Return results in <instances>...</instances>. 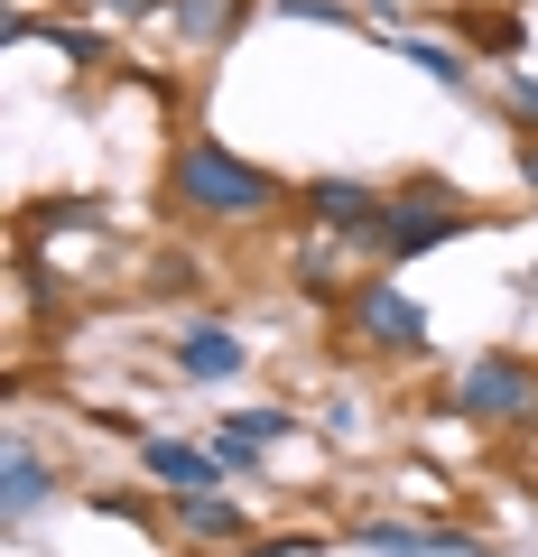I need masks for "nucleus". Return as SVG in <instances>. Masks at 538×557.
I'll use <instances>...</instances> for the list:
<instances>
[{
	"label": "nucleus",
	"instance_id": "17",
	"mask_svg": "<svg viewBox=\"0 0 538 557\" xmlns=\"http://www.w3.org/2000/svg\"><path fill=\"white\" fill-rule=\"evenodd\" d=\"M112 20H149V10H167V0H102Z\"/></svg>",
	"mask_w": 538,
	"mask_h": 557
},
{
	"label": "nucleus",
	"instance_id": "1",
	"mask_svg": "<svg viewBox=\"0 0 538 557\" xmlns=\"http://www.w3.org/2000/svg\"><path fill=\"white\" fill-rule=\"evenodd\" d=\"M167 205H186V214H204V223H260L279 205V186L260 177L251 159L214 149V139H186L177 168H167Z\"/></svg>",
	"mask_w": 538,
	"mask_h": 557
},
{
	"label": "nucleus",
	"instance_id": "11",
	"mask_svg": "<svg viewBox=\"0 0 538 557\" xmlns=\"http://www.w3.org/2000/svg\"><path fill=\"white\" fill-rule=\"evenodd\" d=\"M167 20H177L186 47H223L241 28V0H167Z\"/></svg>",
	"mask_w": 538,
	"mask_h": 557
},
{
	"label": "nucleus",
	"instance_id": "6",
	"mask_svg": "<svg viewBox=\"0 0 538 557\" xmlns=\"http://www.w3.org/2000/svg\"><path fill=\"white\" fill-rule=\"evenodd\" d=\"M140 465H149L159 483H177V493H214V483L233 474V456H223V446L204 456V446H186V437H149V446H140Z\"/></svg>",
	"mask_w": 538,
	"mask_h": 557
},
{
	"label": "nucleus",
	"instance_id": "4",
	"mask_svg": "<svg viewBox=\"0 0 538 557\" xmlns=\"http://www.w3.org/2000/svg\"><path fill=\"white\" fill-rule=\"evenodd\" d=\"M353 335L372 344V354H418V344H427V317L399 298L390 278H362V298H353Z\"/></svg>",
	"mask_w": 538,
	"mask_h": 557
},
{
	"label": "nucleus",
	"instance_id": "13",
	"mask_svg": "<svg viewBox=\"0 0 538 557\" xmlns=\"http://www.w3.org/2000/svg\"><path fill=\"white\" fill-rule=\"evenodd\" d=\"M233 428V446H270V437H288V418L279 409H241V418H223Z\"/></svg>",
	"mask_w": 538,
	"mask_h": 557
},
{
	"label": "nucleus",
	"instance_id": "10",
	"mask_svg": "<svg viewBox=\"0 0 538 557\" xmlns=\"http://www.w3.org/2000/svg\"><path fill=\"white\" fill-rule=\"evenodd\" d=\"M38 502H47V456H38L28 437H10V456H0V511L28 520Z\"/></svg>",
	"mask_w": 538,
	"mask_h": 557
},
{
	"label": "nucleus",
	"instance_id": "7",
	"mask_svg": "<svg viewBox=\"0 0 538 557\" xmlns=\"http://www.w3.org/2000/svg\"><path fill=\"white\" fill-rule=\"evenodd\" d=\"M241 362H251V354H241L233 325H186V344H177V372L186 381H233Z\"/></svg>",
	"mask_w": 538,
	"mask_h": 557
},
{
	"label": "nucleus",
	"instance_id": "2",
	"mask_svg": "<svg viewBox=\"0 0 538 557\" xmlns=\"http://www.w3.org/2000/svg\"><path fill=\"white\" fill-rule=\"evenodd\" d=\"M464 223H474V214H464L455 186L418 177V186H399V196L380 205V260H418V251H437V242H455Z\"/></svg>",
	"mask_w": 538,
	"mask_h": 557
},
{
	"label": "nucleus",
	"instance_id": "16",
	"mask_svg": "<svg viewBox=\"0 0 538 557\" xmlns=\"http://www.w3.org/2000/svg\"><path fill=\"white\" fill-rule=\"evenodd\" d=\"M520 186L538 196V131H520Z\"/></svg>",
	"mask_w": 538,
	"mask_h": 557
},
{
	"label": "nucleus",
	"instance_id": "15",
	"mask_svg": "<svg viewBox=\"0 0 538 557\" xmlns=\"http://www.w3.org/2000/svg\"><path fill=\"white\" fill-rule=\"evenodd\" d=\"M501 102H511V112L538 131V75H511V94H501Z\"/></svg>",
	"mask_w": 538,
	"mask_h": 557
},
{
	"label": "nucleus",
	"instance_id": "12",
	"mask_svg": "<svg viewBox=\"0 0 538 557\" xmlns=\"http://www.w3.org/2000/svg\"><path fill=\"white\" fill-rule=\"evenodd\" d=\"M399 57L418 65V75H437L446 94H464V57H455V47H437V38H399Z\"/></svg>",
	"mask_w": 538,
	"mask_h": 557
},
{
	"label": "nucleus",
	"instance_id": "3",
	"mask_svg": "<svg viewBox=\"0 0 538 557\" xmlns=\"http://www.w3.org/2000/svg\"><path fill=\"white\" fill-rule=\"evenodd\" d=\"M455 409L483 418V428H511V418H538V372L520 354H483L474 372L455 381Z\"/></svg>",
	"mask_w": 538,
	"mask_h": 557
},
{
	"label": "nucleus",
	"instance_id": "8",
	"mask_svg": "<svg viewBox=\"0 0 538 557\" xmlns=\"http://www.w3.org/2000/svg\"><path fill=\"white\" fill-rule=\"evenodd\" d=\"M177 530L196 539V548H241V502H223V493H177Z\"/></svg>",
	"mask_w": 538,
	"mask_h": 557
},
{
	"label": "nucleus",
	"instance_id": "5",
	"mask_svg": "<svg viewBox=\"0 0 538 557\" xmlns=\"http://www.w3.org/2000/svg\"><path fill=\"white\" fill-rule=\"evenodd\" d=\"M380 205H390V196H372V186H353V177H316V186H306V214H316L325 233L372 242V251H380Z\"/></svg>",
	"mask_w": 538,
	"mask_h": 557
},
{
	"label": "nucleus",
	"instance_id": "14",
	"mask_svg": "<svg viewBox=\"0 0 538 557\" xmlns=\"http://www.w3.org/2000/svg\"><path fill=\"white\" fill-rule=\"evenodd\" d=\"M474 38H483V47H520V20H501V10H483V20H474Z\"/></svg>",
	"mask_w": 538,
	"mask_h": 557
},
{
	"label": "nucleus",
	"instance_id": "9",
	"mask_svg": "<svg viewBox=\"0 0 538 557\" xmlns=\"http://www.w3.org/2000/svg\"><path fill=\"white\" fill-rule=\"evenodd\" d=\"M362 548H380V557H483V539H464V530H399V520H380V530H362Z\"/></svg>",
	"mask_w": 538,
	"mask_h": 557
}]
</instances>
